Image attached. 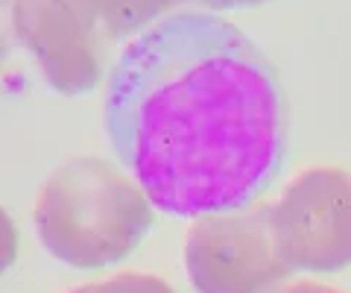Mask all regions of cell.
Wrapping results in <instances>:
<instances>
[{
	"label": "cell",
	"instance_id": "2",
	"mask_svg": "<svg viewBox=\"0 0 351 293\" xmlns=\"http://www.w3.org/2000/svg\"><path fill=\"white\" fill-rule=\"evenodd\" d=\"M41 246L76 270L123 261L152 229V202L126 170L97 156H76L47 176L36 197Z\"/></svg>",
	"mask_w": 351,
	"mask_h": 293
},
{
	"label": "cell",
	"instance_id": "1",
	"mask_svg": "<svg viewBox=\"0 0 351 293\" xmlns=\"http://www.w3.org/2000/svg\"><path fill=\"white\" fill-rule=\"evenodd\" d=\"M117 159L173 217L246 209L276 176L287 115L269 59L223 15L184 9L129 38L106 80Z\"/></svg>",
	"mask_w": 351,
	"mask_h": 293
},
{
	"label": "cell",
	"instance_id": "11",
	"mask_svg": "<svg viewBox=\"0 0 351 293\" xmlns=\"http://www.w3.org/2000/svg\"><path fill=\"white\" fill-rule=\"evenodd\" d=\"M269 3V0H202V12H219V9H243V6H258Z\"/></svg>",
	"mask_w": 351,
	"mask_h": 293
},
{
	"label": "cell",
	"instance_id": "4",
	"mask_svg": "<svg viewBox=\"0 0 351 293\" xmlns=\"http://www.w3.org/2000/svg\"><path fill=\"white\" fill-rule=\"evenodd\" d=\"M269 232L290 273H339L351 264V173L307 167L269 205Z\"/></svg>",
	"mask_w": 351,
	"mask_h": 293
},
{
	"label": "cell",
	"instance_id": "10",
	"mask_svg": "<svg viewBox=\"0 0 351 293\" xmlns=\"http://www.w3.org/2000/svg\"><path fill=\"white\" fill-rule=\"evenodd\" d=\"M276 293H343V290L322 285V281H293L287 288H278Z\"/></svg>",
	"mask_w": 351,
	"mask_h": 293
},
{
	"label": "cell",
	"instance_id": "6",
	"mask_svg": "<svg viewBox=\"0 0 351 293\" xmlns=\"http://www.w3.org/2000/svg\"><path fill=\"white\" fill-rule=\"evenodd\" d=\"M112 3L129 38H135L138 32L149 30L152 24H158V21L176 12H184L182 6H199L202 12V0H112Z\"/></svg>",
	"mask_w": 351,
	"mask_h": 293
},
{
	"label": "cell",
	"instance_id": "3",
	"mask_svg": "<svg viewBox=\"0 0 351 293\" xmlns=\"http://www.w3.org/2000/svg\"><path fill=\"white\" fill-rule=\"evenodd\" d=\"M12 30L53 91L88 94L129 38L112 0H15Z\"/></svg>",
	"mask_w": 351,
	"mask_h": 293
},
{
	"label": "cell",
	"instance_id": "5",
	"mask_svg": "<svg viewBox=\"0 0 351 293\" xmlns=\"http://www.w3.org/2000/svg\"><path fill=\"white\" fill-rule=\"evenodd\" d=\"M196 293H276L290 276L269 232V205L196 217L184 235Z\"/></svg>",
	"mask_w": 351,
	"mask_h": 293
},
{
	"label": "cell",
	"instance_id": "8",
	"mask_svg": "<svg viewBox=\"0 0 351 293\" xmlns=\"http://www.w3.org/2000/svg\"><path fill=\"white\" fill-rule=\"evenodd\" d=\"M15 255H18V229H15V220L3 209H0V276H3L6 270L15 264Z\"/></svg>",
	"mask_w": 351,
	"mask_h": 293
},
{
	"label": "cell",
	"instance_id": "9",
	"mask_svg": "<svg viewBox=\"0 0 351 293\" xmlns=\"http://www.w3.org/2000/svg\"><path fill=\"white\" fill-rule=\"evenodd\" d=\"M12 3L15 0H0V65L6 62L9 47H12Z\"/></svg>",
	"mask_w": 351,
	"mask_h": 293
},
{
	"label": "cell",
	"instance_id": "7",
	"mask_svg": "<svg viewBox=\"0 0 351 293\" xmlns=\"http://www.w3.org/2000/svg\"><path fill=\"white\" fill-rule=\"evenodd\" d=\"M64 293H176L167 281L149 273H117L103 281H88Z\"/></svg>",
	"mask_w": 351,
	"mask_h": 293
}]
</instances>
